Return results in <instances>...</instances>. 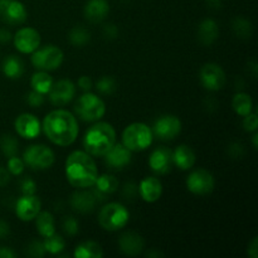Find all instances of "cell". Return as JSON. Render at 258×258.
Masks as SVG:
<instances>
[{"label": "cell", "mask_w": 258, "mask_h": 258, "mask_svg": "<svg viewBox=\"0 0 258 258\" xmlns=\"http://www.w3.org/2000/svg\"><path fill=\"white\" fill-rule=\"evenodd\" d=\"M42 127L47 138L58 146H68L78 136V123L67 110H54L44 117Z\"/></svg>", "instance_id": "6da1fadb"}, {"label": "cell", "mask_w": 258, "mask_h": 258, "mask_svg": "<svg viewBox=\"0 0 258 258\" xmlns=\"http://www.w3.org/2000/svg\"><path fill=\"white\" fill-rule=\"evenodd\" d=\"M66 176L75 188H91L98 176L95 160L86 151H73L66 160Z\"/></svg>", "instance_id": "7a4b0ae2"}, {"label": "cell", "mask_w": 258, "mask_h": 258, "mask_svg": "<svg viewBox=\"0 0 258 258\" xmlns=\"http://www.w3.org/2000/svg\"><path fill=\"white\" fill-rule=\"evenodd\" d=\"M116 144V131L108 122L91 126L83 138V148L92 156H103Z\"/></svg>", "instance_id": "3957f363"}, {"label": "cell", "mask_w": 258, "mask_h": 258, "mask_svg": "<svg viewBox=\"0 0 258 258\" xmlns=\"http://www.w3.org/2000/svg\"><path fill=\"white\" fill-rule=\"evenodd\" d=\"M153 130L146 123L134 122L122 133V144L130 151H143L153 144Z\"/></svg>", "instance_id": "277c9868"}, {"label": "cell", "mask_w": 258, "mask_h": 258, "mask_svg": "<svg viewBox=\"0 0 258 258\" xmlns=\"http://www.w3.org/2000/svg\"><path fill=\"white\" fill-rule=\"evenodd\" d=\"M130 219L127 208L121 203H108L98 214V223L103 229L116 232L123 228Z\"/></svg>", "instance_id": "5b68a950"}, {"label": "cell", "mask_w": 258, "mask_h": 258, "mask_svg": "<svg viewBox=\"0 0 258 258\" xmlns=\"http://www.w3.org/2000/svg\"><path fill=\"white\" fill-rule=\"evenodd\" d=\"M75 111L78 117L85 122H95L103 117L106 112V105L95 93L86 92L76 102Z\"/></svg>", "instance_id": "8992f818"}, {"label": "cell", "mask_w": 258, "mask_h": 258, "mask_svg": "<svg viewBox=\"0 0 258 258\" xmlns=\"http://www.w3.org/2000/svg\"><path fill=\"white\" fill-rule=\"evenodd\" d=\"M63 55L62 49L57 45L48 44L42 48H38L32 53V64L37 68L38 71H54L60 67L63 63Z\"/></svg>", "instance_id": "52a82bcc"}, {"label": "cell", "mask_w": 258, "mask_h": 258, "mask_svg": "<svg viewBox=\"0 0 258 258\" xmlns=\"http://www.w3.org/2000/svg\"><path fill=\"white\" fill-rule=\"evenodd\" d=\"M54 153L42 144L29 146L23 153V161L33 170L49 169L54 164Z\"/></svg>", "instance_id": "ba28073f"}, {"label": "cell", "mask_w": 258, "mask_h": 258, "mask_svg": "<svg viewBox=\"0 0 258 258\" xmlns=\"http://www.w3.org/2000/svg\"><path fill=\"white\" fill-rule=\"evenodd\" d=\"M216 180L212 173L206 169H198L190 173L186 179V188L196 196H207L214 190Z\"/></svg>", "instance_id": "9c48e42d"}, {"label": "cell", "mask_w": 258, "mask_h": 258, "mask_svg": "<svg viewBox=\"0 0 258 258\" xmlns=\"http://www.w3.org/2000/svg\"><path fill=\"white\" fill-rule=\"evenodd\" d=\"M199 78L203 87L208 91H219L226 85V73L223 68L217 63H206L201 68Z\"/></svg>", "instance_id": "30bf717a"}, {"label": "cell", "mask_w": 258, "mask_h": 258, "mask_svg": "<svg viewBox=\"0 0 258 258\" xmlns=\"http://www.w3.org/2000/svg\"><path fill=\"white\" fill-rule=\"evenodd\" d=\"M181 131V121L174 115L160 116L154 122L153 134L163 141H169L175 139Z\"/></svg>", "instance_id": "8fae6325"}, {"label": "cell", "mask_w": 258, "mask_h": 258, "mask_svg": "<svg viewBox=\"0 0 258 258\" xmlns=\"http://www.w3.org/2000/svg\"><path fill=\"white\" fill-rule=\"evenodd\" d=\"M27 9L19 0H0V19L9 25H19L27 20Z\"/></svg>", "instance_id": "7c38bea8"}, {"label": "cell", "mask_w": 258, "mask_h": 258, "mask_svg": "<svg viewBox=\"0 0 258 258\" xmlns=\"http://www.w3.org/2000/svg\"><path fill=\"white\" fill-rule=\"evenodd\" d=\"M13 42L20 53L29 54L39 48L40 34L37 29H33V28H22L14 34Z\"/></svg>", "instance_id": "4fadbf2b"}, {"label": "cell", "mask_w": 258, "mask_h": 258, "mask_svg": "<svg viewBox=\"0 0 258 258\" xmlns=\"http://www.w3.org/2000/svg\"><path fill=\"white\" fill-rule=\"evenodd\" d=\"M76 95V86L70 80H60L57 83L53 82L48 96L52 105L64 106L73 100Z\"/></svg>", "instance_id": "5bb4252c"}, {"label": "cell", "mask_w": 258, "mask_h": 258, "mask_svg": "<svg viewBox=\"0 0 258 258\" xmlns=\"http://www.w3.org/2000/svg\"><path fill=\"white\" fill-rule=\"evenodd\" d=\"M14 127L20 138L32 140V139H35L39 135L42 126H40V122L37 118V116H34L33 113L25 112L15 118Z\"/></svg>", "instance_id": "9a60e30c"}, {"label": "cell", "mask_w": 258, "mask_h": 258, "mask_svg": "<svg viewBox=\"0 0 258 258\" xmlns=\"http://www.w3.org/2000/svg\"><path fill=\"white\" fill-rule=\"evenodd\" d=\"M40 203L39 198L35 197L34 194L32 196H24L23 194L22 198H19L15 204V213H17L18 218L23 222H30L38 216L40 212Z\"/></svg>", "instance_id": "2e32d148"}, {"label": "cell", "mask_w": 258, "mask_h": 258, "mask_svg": "<svg viewBox=\"0 0 258 258\" xmlns=\"http://www.w3.org/2000/svg\"><path fill=\"white\" fill-rule=\"evenodd\" d=\"M173 151L168 148H158L149 158V166L156 174H168L173 168Z\"/></svg>", "instance_id": "e0dca14e"}, {"label": "cell", "mask_w": 258, "mask_h": 258, "mask_svg": "<svg viewBox=\"0 0 258 258\" xmlns=\"http://www.w3.org/2000/svg\"><path fill=\"white\" fill-rule=\"evenodd\" d=\"M133 151L128 150L123 144H115L105 154V163L113 170H121L131 163Z\"/></svg>", "instance_id": "ac0fdd59"}, {"label": "cell", "mask_w": 258, "mask_h": 258, "mask_svg": "<svg viewBox=\"0 0 258 258\" xmlns=\"http://www.w3.org/2000/svg\"><path fill=\"white\" fill-rule=\"evenodd\" d=\"M138 191L144 202L155 203L156 201L160 199L161 194H163V184L158 178L149 176V178L143 179L140 181Z\"/></svg>", "instance_id": "d6986e66"}, {"label": "cell", "mask_w": 258, "mask_h": 258, "mask_svg": "<svg viewBox=\"0 0 258 258\" xmlns=\"http://www.w3.org/2000/svg\"><path fill=\"white\" fill-rule=\"evenodd\" d=\"M118 247L126 256H138L144 249V239L135 232H126L118 239Z\"/></svg>", "instance_id": "ffe728a7"}, {"label": "cell", "mask_w": 258, "mask_h": 258, "mask_svg": "<svg viewBox=\"0 0 258 258\" xmlns=\"http://www.w3.org/2000/svg\"><path fill=\"white\" fill-rule=\"evenodd\" d=\"M83 13L88 22L101 23L110 13V4L107 0H88Z\"/></svg>", "instance_id": "44dd1931"}, {"label": "cell", "mask_w": 258, "mask_h": 258, "mask_svg": "<svg viewBox=\"0 0 258 258\" xmlns=\"http://www.w3.org/2000/svg\"><path fill=\"white\" fill-rule=\"evenodd\" d=\"M70 203L71 207L76 212H80V213H90V212H92L95 209L96 203H97V198H96L93 191L80 190L72 194Z\"/></svg>", "instance_id": "7402d4cb"}, {"label": "cell", "mask_w": 258, "mask_h": 258, "mask_svg": "<svg viewBox=\"0 0 258 258\" xmlns=\"http://www.w3.org/2000/svg\"><path fill=\"white\" fill-rule=\"evenodd\" d=\"M173 163L180 170H189L196 164V153L188 145H179L173 151Z\"/></svg>", "instance_id": "603a6c76"}, {"label": "cell", "mask_w": 258, "mask_h": 258, "mask_svg": "<svg viewBox=\"0 0 258 258\" xmlns=\"http://www.w3.org/2000/svg\"><path fill=\"white\" fill-rule=\"evenodd\" d=\"M95 193L97 201H102L106 196L115 193L118 188V180L113 175L103 174V175L97 176V180L95 183Z\"/></svg>", "instance_id": "cb8c5ba5"}, {"label": "cell", "mask_w": 258, "mask_h": 258, "mask_svg": "<svg viewBox=\"0 0 258 258\" xmlns=\"http://www.w3.org/2000/svg\"><path fill=\"white\" fill-rule=\"evenodd\" d=\"M219 34V28L216 20L204 19L198 27V39L202 44L212 45L217 40Z\"/></svg>", "instance_id": "d4e9b609"}, {"label": "cell", "mask_w": 258, "mask_h": 258, "mask_svg": "<svg viewBox=\"0 0 258 258\" xmlns=\"http://www.w3.org/2000/svg\"><path fill=\"white\" fill-rule=\"evenodd\" d=\"M3 73L9 80H18L24 73V63L17 55H8L2 64Z\"/></svg>", "instance_id": "484cf974"}, {"label": "cell", "mask_w": 258, "mask_h": 258, "mask_svg": "<svg viewBox=\"0 0 258 258\" xmlns=\"http://www.w3.org/2000/svg\"><path fill=\"white\" fill-rule=\"evenodd\" d=\"M73 256L76 258H101L103 257V251L97 242L86 241L76 247Z\"/></svg>", "instance_id": "4316f807"}, {"label": "cell", "mask_w": 258, "mask_h": 258, "mask_svg": "<svg viewBox=\"0 0 258 258\" xmlns=\"http://www.w3.org/2000/svg\"><path fill=\"white\" fill-rule=\"evenodd\" d=\"M35 226L42 237H49L55 233L54 217L49 212H39L35 217Z\"/></svg>", "instance_id": "83f0119b"}, {"label": "cell", "mask_w": 258, "mask_h": 258, "mask_svg": "<svg viewBox=\"0 0 258 258\" xmlns=\"http://www.w3.org/2000/svg\"><path fill=\"white\" fill-rule=\"evenodd\" d=\"M232 107H233L234 112H236L237 115L244 117V116L248 115V113L252 112V110H253V101H252L251 96H249L248 93L238 92L233 96Z\"/></svg>", "instance_id": "f1b7e54d"}, {"label": "cell", "mask_w": 258, "mask_h": 258, "mask_svg": "<svg viewBox=\"0 0 258 258\" xmlns=\"http://www.w3.org/2000/svg\"><path fill=\"white\" fill-rule=\"evenodd\" d=\"M30 85H32L33 90L45 95V93L49 92L50 87H52L53 78L52 76L48 75V72H45V71H39V72L34 73V75L32 76Z\"/></svg>", "instance_id": "f546056e"}, {"label": "cell", "mask_w": 258, "mask_h": 258, "mask_svg": "<svg viewBox=\"0 0 258 258\" xmlns=\"http://www.w3.org/2000/svg\"><path fill=\"white\" fill-rule=\"evenodd\" d=\"M232 30L241 39H248V38L252 37V33H253V25L246 18L237 17L232 22Z\"/></svg>", "instance_id": "4dcf8cb0"}, {"label": "cell", "mask_w": 258, "mask_h": 258, "mask_svg": "<svg viewBox=\"0 0 258 258\" xmlns=\"http://www.w3.org/2000/svg\"><path fill=\"white\" fill-rule=\"evenodd\" d=\"M68 39H70L71 44L76 45V47H83V45L90 42L91 34L86 28L78 25V27L71 29L70 34H68Z\"/></svg>", "instance_id": "1f68e13d"}, {"label": "cell", "mask_w": 258, "mask_h": 258, "mask_svg": "<svg viewBox=\"0 0 258 258\" xmlns=\"http://www.w3.org/2000/svg\"><path fill=\"white\" fill-rule=\"evenodd\" d=\"M43 246H44L45 252H48V253L59 254L60 252L64 249L66 242H64V239H63L62 236L54 233L49 237H44Z\"/></svg>", "instance_id": "d6a6232c"}, {"label": "cell", "mask_w": 258, "mask_h": 258, "mask_svg": "<svg viewBox=\"0 0 258 258\" xmlns=\"http://www.w3.org/2000/svg\"><path fill=\"white\" fill-rule=\"evenodd\" d=\"M18 140L10 134H5V135L2 136L0 139V149H2L3 154H4L7 158H12V156H15L18 154Z\"/></svg>", "instance_id": "836d02e7"}, {"label": "cell", "mask_w": 258, "mask_h": 258, "mask_svg": "<svg viewBox=\"0 0 258 258\" xmlns=\"http://www.w3.org/2000/svg\"><path fill=\"white\" fill-rule=\"evenodd\" d=\"M96 88L102 95H112L117 88V83H116L115 78L111 77V76H103L97 81Z\"/></svg>", "instance_id": "e575fe53"}, {"label": "cell", "mask_w": 258, "mask_h": 258, "mask_svg": "<svg viewBox=\"0 0 258 258\" xmlns=\"http://www.w3.org/2000/svg\"><path fill=\"white\" fill-rule=\"evenodd\" d=\"M8 171H9L12 175H20V174L24 171L25 164L23 161V159L18 158L17 155L12 156V158H8Z\"/></svg>", "instance_id": "d590c367"}, {"label": "cell", "mask_w": 258, "mask_h": 258, "mask_svg": "<svg viewBox=\"0 0 258 258\" xmlns=\"http://www.w3.org/2000/svg\"><path fill=\"white\" fill-rule=\"evenodd\" d=\"M62 227L64 233L68 234V236H76L78 233V228H80L78 222L73 217H66L62 223Z\"/></svg>", "instance_id": "8d00e7d4"}, {"label": "cell", "mask_w": 258, "mask_h": 258, "mask_svg": "<svg viewBox=\"0 0 258 258\" xmlns=\"http://www.w3.org/2000/svg\"><path fill=\"white\" fill-rule=\"evenodd\" d=\"M243 127L247 133H254V131H257L258 120L256 112H249L248 115L244 116Z\"/></svg>", "instance_id": "74e56055"}, {"label": "cell", "mask_w": 258, "mask_h": 258, "mask_svg": "<svg viewBox=\"0 0 258 258\" xmlns=\"http://www.w3.org/2000/svg\"><path fill=\"white\" fill-rule=\"evenodd\" d=\"M45 98L43 93L37 92V91H30L27 96V102L28 105L32 106V107H40V106L44 103Z\"/></svg>", "instance_id": "f35d334b"}, {"label": "cell", "mask_w": 258, "mask_h": 258, "mask_svg": "<svg viewBox=\"0 0 258 258\" xmlns=\"http://www.w3.org/2000/svg\"><path fill=\"white\" fill-rule=\"evenodd\" d=\"M28 254L30 257H43L45 254L44 246H43V242L39 241H33L32 243L28 246Z\"/></svg>", "instance_id": "ab89813d"}, {"label": "cell", "mask_w": 258, "mask_h": 258, "mask_svg": "<svg viewBox=\"0 0 258 258\" xmlns=\"http://www.w3.org/2000/svg\"><path fill=\"white\" fill-rule=\"evenodd\" d=\"M20 190L24 196H32L37 191V184L32 178H25L20 183Z\"/></svg>", "instance_id": "60d3db41"}, {"label": "cell", "mask_w": 258, "mask_h": 258, "mask_svg": "<svg viewBox=\"0 0 258 258\" xmlns=\"http://www.w3.org/2000/svg\"><path fill=\"white\" fill-rule=\"evenodd\" d=\"M228 154L233 159H239L243 156L244 154V148L242 144L239 143H233L228 146Z\"/></svg>", "instance_id": "b9f144b4"}, {"label": "cell", "mask_w": 258, "mask_h": 258, "mask_svg": "<svg viewBox=\"0 0 258 258\" xmlns=\"http://www.w3.org/2000/svg\"><path fill=\"white\" fill-rule=\"evenodd\" d=\"M103 35H105L107 39H116L118 37V28L115 24H106L102 29Z\"/></svg>", "instance_id": "7bdbcfd3"}, {"label": "cell", "mask_w": 258, "mask_h": 258, "mask_svg": "<svg viewBox=\"0 0 258 258\" xmlns=\"http://www.w3.org/2000/svg\"><path fill=\"white\" fill-rule=\"evenodd\" d=\"M92 86H93L92 80H91L88 76H81V77L78 78V87H80L81 90L88 92V91L92 88Z\"/></svg>", "instance_id": "ee69618b"}, {"label": "cell", "mask_w": 258, "mask_h": 258, "mask_svg": "<svg viewBox=\"0 0 258 258\" xmlns=\"http://www.w3.org/2000/svg\"><path fill=\"white\" fill-rule=\"evenodd\" d=\"M247 254H248L251 258H257L258 257V238L254 237L251 241V243L248 244V251H247Z\"/></svg>", "instance_id": "f6af8a7d"}, {"label": "cell", "mask_w": 258, "mask_h": 258, "mask_svg": "<svg viewBox=\"0 0 258 258\" xmlns=\"http://www.w3.org/2000/svg\"><path fill=\"white\" fill-rule=\"evenodd\" d=\"M9 180H10V173L8 171V169L3 168V166L0 165V188L7 185V184L9 183Z\"/></svg>", "instance_id": "bcb514c9"}, {"label": "cell", "mask_w": 258, "mask_h": 258, "mask_svg": "<svg viewBox=\"0 0 258 258\" xmlns=\"http://www.w3.org/2000/svg\"><path fill=\"white\" fill-rule=\"evenodd\" d=\"M13 39V35L9 30H7L5 28H0V43L5 44V43L10 42Z\"/></svg>", "instance_id": "7dc6e473"}, {"label": "cell", "mask_w": 258, "mask_h": 258, "mask_svg": "<svg viewBox=\"0 0 258 258\" xmlns=\"http://www.w3.org/2000/svg\"><path fill=\"white\" fill-rule=\"evenodd\" d=\"M136 193H138V186H136L135 184H133V183L126 184L125 189H123V196H125V194H127V197L130 198V197L135 196Z\"/></svg>", "instance_id": "c3c4849f"}, {"label": "cell", "mask_w": 258, "mask_h": 258, "mask_svg": "<svg viewBox=\"0 0 258 258\" xmlns=\"http://www.w3.org/2000/svg\"><path fill=\"white\" fill-rule=\"evenodd\" d=\"M9 233H10V229H9V226H8V223L0 219V239L7 238V237L9 236Z\"/></svg>", "instance_id": "681fc988"}, {"label": "cell", "mask_w": 258, "mask_h": 258, "mask_svg": "<svg viewBox=\"0 0 258 258\" xmlns=\"http://www.w3.org/2000/svg\"><path fill=\"white\" fill-rule=\"evenodd\" d=\"M15 253L8 247H0V258H14Z\"/></svg>", "instance_id": "f907efd6"}, {"label": "cell", "mask_w": 258, "mask_h": 258, "mask_svg": "<svg viewBox=\"0 0 258 258\" xmlns=\"http://www.w3.org/2000/svg\"><path fill=\"white\" fill-rule=\"evenodd\" d=\"M207 5H208L211 9H221L222 0H207Z\"/></svg>", "instance_id": "816d5d0a"}, {"label": "cell", "mask_w": 258, "mask_h": 258, "mask_svg": "<svg viewBox=\"0 0 258 258\" xmlns=\"http://www.w3.org/2000/svg\"><path fill=\"white\" fill-rule=\"evenodd\" d=\"M252 145H253V149L258 148V134H257V131H254L253 136H252Z\"/></svg>", "instance_id": "f5cc1de1"}, {"label": "cell", "mask_w": 258, "mask_h": 258, "mask_svg": "<svg viewBox=\"0 0 258 258\" xmlns=\"http://www.w3.org/2000/svg\"><path fill=\"white\" fill-rule=\"evenodd\" d=\"M158 256H163V253H160V252H148V253H146V257H158Z\"/></svg>", "instance_id": "db71d44e"}]
</instances>
